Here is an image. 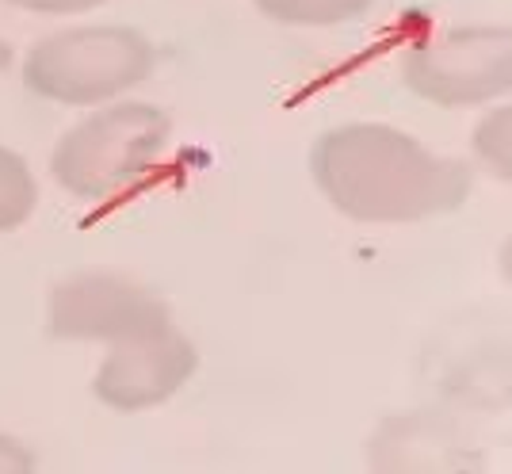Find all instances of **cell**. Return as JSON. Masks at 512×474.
Here are the masks:
<instances>
[{
    "label": "cell",
    "mask_w": 512,
    "mask_h": 474,
    "mask_svg": "<svg viewBox=\"0 0 512 474\" xmlns=\"http://www.w3.org/2000/svg\"><path fill=\"white\" fill-rule=\"evenodd\" d=\"M310 176L333 211L352 222L402 226L448 215L470 195V165L436 153L390 123L329 127L310 150Z\"/></svg>",
    "instance_id": "obj_1"
},
{
    "label": "cell",
    "mask_w": 512,
    "mask_h": 474,
    "mask_svg": "<svg viewBox=\"0 0 512 474\" xmlns=\"http://www.w3.org/2000/svg\"><path fill=\"white\" fill-rule=\"evenodd\" d=\"M169 146V115L157 104L123 96L92 108L81 123L65 130L50 153V176L81 203H107L157 173Z\"/></svg>",
    "instance_id": "obj_2"
},
{
    "label": "cell",
    "mask_w": 512,
    "mask_h": 474,
    "mask_svg": "<svg viewBox=\"0 0 512 474\" xmlns=\"http://www.w3.org/2000/svg\"><path fill=\"white\" fill-rule=\"evenodd\" d=\"M157 46L127 23H85L50 31L27 46L20 81L31 96L58 108H100L146 85Z\"/></svg>",
    "instance_id": "obj_3"
},
{
    "label": "cell",
    "mask_w": 512,
    "mask_h": 474,
    "mask_svg": "<svg viewBox=\"0 0 512 474\" xmlns=\"http://www.w3.org/2000/svg\"><path fill=\"white\" fill-rule=\"evenodd\" d=\"M406 88L440 111H482L512 96V23H451L406 50Z\"/></svg>",
    "instance_id": "obj_4"
},
{
    "label": "cell",
    "mask_w": 512,
    "mask_h": 474,
    "mask_svg": "<svg viewBox=\"0 0 512 474\" xmlns=\"http://www.w3.org/2000/svg\"><path fill=\"white\" fill-rule=\"evenodd\" d=\"M169 322V306L146 283L111 268H88L65 276L50 287L46 302V325L62 341L119 345Z\"/></svg>",
    "instance_id": "obj_5"
},
{
    "label": "cell",
    "mask_w": 512,
    "mask_h": 474,
    "mask_svg": "<svg viewBox=\"0 0 512 474\" xmlns=\"http://www.w3.org/2000/svg\"><path fill=\"white\" fill-rule=\"evenodd\" d=\"M195 367V345L169 322L142 337L107 345V356L92 375V394L111 413H146L188 387Z\"/></svg>",
    "instance_id": "obj_6"
},
{
    "label": "cell",
    "mask_w": 512,
    "mask_h": 474,
    "mask_svg": "<svg viewBox=\"0 0 512 474\" xmlns=\"http://www.w3.org/2000/svg\"><path fill=\"white\" fill-rule=\"evenodd\" d=\"M367 474H482L486 459L455 421L440 413H398L367 436Z\"/></svg>",
    "instance_id": "obj_7"
},
{
    "label": "cell",
    "mask_w": 512,
    "mask_h": 474,
    "mask_svg": "<svg viewBox=\"0 0 512 474\" xmlns=\"http://www.w3.org/2000/svg\"><path fill=\"white\" fill-rule=\"evenodd\" d=\"M279 27H344L363 20L379 0H249Z\"/></svg>",
    "instance_id": "obj_8"
},
{
    "label": "cell",
    "mask_w": 512,
    "mask_h": 474,
    "mask_svg": "<svg viewBox=\"0 0 512 474\" xmlns=\"http://www.w3.org/2000/svg\"><path fill=\"white\" fill-rule=\"evenodd\" d=\"M35 207H39V180L27 157L12 146H0V234L27 226Z\"/></svg>",
    "instance_id": "obj_9"
},
{
    "label": "cell",
    "mask_w": 512,
    "mask_h": 474,
    "mask_svg": "<svg viewBox=\"0 0 512 474\" xmlns=\"http://www.w3.org/2000/svg\"><path fill=\"white\" fill-rule=\"evenodd\" d=\"M470 150L493 180L512 184V96L482 108V119L474 123V134H470Z\"/></svg>",
    "instance_id": "obj_10"
},
{
    "label": "cell",
    "mask_w": 512,
    "mask_h": 474,
    "mask_svg": "<svg viewBox=\"0 0 512 474\" xmlns=\"http://www.w3.org/2000/svg\"><path fill=\"white\" fill-rule=\"evenodd\" d=\"M0 474H39V455L20 436L0 432Z\"/></svg>",
    "instance_id": "obj_11"
},
{
    "label": "cell",
    "mask_w": 512,
    "mask_h": 474,
    "mask_svg": "<svg viewBox=\"0 0 512 474\" xmlns=\"http://www.w3.org/2000/svg\"><path fill=\"white\" fill-rule=\"evenodd\" d=\"M4 4L31 16H81V12H96L107 0H4Z\"/></svg>",
    "instance_id": "obj_12"
},
{
    "label": "cell",
    "mask_w": 512,
    "mask_h": 474,
    "mask_svg": "<svg viewBox=\"0 0 512 474\" xmlns=\"http://www.w3.org/2000/svg\"><path fill=\"white\" fill-rule=\"evenodd\" d=\"M501 276H505L512 287V234L505 237V245H501Z\"/></svg>",
    "instance_id": "obj_13"
}]
</instances>
